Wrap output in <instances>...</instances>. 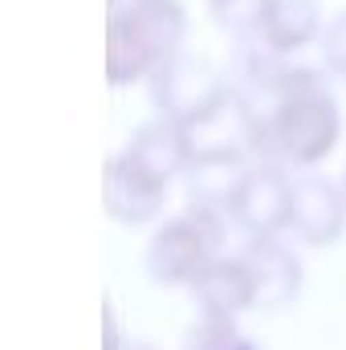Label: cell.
Instances as JSON below:
<instances>
[{
  "mask_svg": "<svg viewBox=\"0 0 346 350\" xmlns=\"http://www.w3.org/2000/svg\"><path fill=\"white\" fill-rule=\"evenodd\" d=\"M289 208H293V172L277 163H257L245 187L237 191L228 220H232V232H241L245 241L289 237Z\"/></svg>",
  "mask_w": 346,
  "mask_h": 350,
  "instance_id": "cell-4",
  "label": "cell"
},
{
  "mask_svg": "<svg viewBox=\"0 0 346 350\" xmlns=\"http://www.w3.org/2000/svg\"><path fill=\"white\" fill-rule=\"evenodd\" d=\"M257 163L261 159L245 143H196V159L183 175L187 204H200V208L228 216L237 191L245 187V179Z\"/></svg>",
  "mask_w": 346,
  "mask_h": 350,
  "instance_id": "cell-7",
  "label": "cell"
},
{
  "mask_svg": "<svg viewBox=\"0 0 346 350\" xmlns=\"http://www.w3.org/2000/svg\"><path fill=\"white\" fill-rule=\"evenodd\" d=\"M322 33H326V21H322L318 0H273L261 45L277 49L281 57H302L310 45L322 41Z\"/></svg>",
  "mask_w": 346,
  "mask_h": 350,
  "instance_id": "cell-11",
  "label": "cell"
},
{
  "mask_svg": "<svg viewBox=\"0 0 346 350\" xmlns=\"http://www.w3.org/2000/svg\"><path fill=\"white\" fill-rule=\"evenodd\" d=\"M346 232V187L343 179L318 172L293 175V208L289 237L306 249H330Z\"/></svg>",
  "mask_w": 346,
  "mask_h": 350,
  "instance_id": "cell-6",
  "label": "cell"
},
{
  "mask_svg": "<svg viewBox=\"0 0 346 350\" xmlns=\"http://www.w3.org/2000/svg\"><path fill=\"white\" fill-rule=\"evenodd\" d=\"M147 98L159 118L200 135L232 110V82H228V70H216L208 57L183 49L179 57L151 74Z\"/></svg>",
  "mask_w": 346,
  "mask_h": 350,
  "instance_id": "cell-3",
  "label": "cell"
},
{
  "mask_svg": "<svg viewBox=\"0 0 346 350\" xmlns=\"http://www.w3.org/2000/svg\"><path fill=\"white\" fill-rule=\"evenodd\" d=\"M122 338H127V330L118 322V306H114V297H102V350H114Z\"/></svg>",
  "mask_w": 346,
  "mask_h": 350,
  "instance_id": "cell-15",
  "label": "cell"
},
{
  "mask_svg": "<svg viewBox=\"0 0 346 350\" xmlns=\"http://www.w3.org/2000/svg\"><path fill=\"white\" fill-rule=\"evenodd\" d=\"M122 155L135 159L139 167H147L151 175H159V179L175 183V179L187 175L191 159H196V135H191L187 126L168 122V118L155 114L151 122H143V126L127 139Z\"/></svg>",
  "mask_w": 346,
  "mask_h": 350,
  "instance_id": "cell-10",
  "label": "cell"
},
{
  "mask_svg": "<svg viewBox=\"0 0 346 350\" xmlns=\"http://www.w3.org/2000/svg\"><path fill=\"white\" fill-rule=\"evenodd\" d=\"M318 53H322L318 66H322L330 78L346 82V8L326 21V33H322V41H318Z\"/></svg>",
  "mask_w": 346,
  "mask_h": 350,
  "instance_id": "cell-14",
  "label": "cell"
},
{
  "mask_svg": "<svg viewBox=\"0 0 346 350\" xmlns=\"http://www.w3.org/2000/svg\"><path fill=\"white\" fill-rule=\"evenodd\" d=\"M114 350H159V347H151V342H143V338H131V334H127Z\"/></svg>",
  "mask_w": 346,
  "mask_h": 350,
  "instance_id": "cell-16",
  "label": "cell"
},
{
  "mask_svg": "<svg viewBox=\"0 0 346 350\" xmlns=\"http://www.w3.org/2000/svg\"><path fill=\"white\" fill-rule=\"evenodd\" d=\"M241 257L253 269L257 281V310H285L302 297L306 285V265L297 257V249L285 237H261V241H245Z\"/></svg>",
  "mask_w": 346,
  "mask_h": 350,
  "instance_id": "cell-8",
  "label": "cell"
},
{
  "mask_svg": "<svg viewBox=\"0 0 346 350\" xmlns=\"http://www.w3.org/2000/svg\"><path fill=\"white\" fill-rule=\"evenodd\" d=\"M269 4L273 0H208V12L232 41H261Z\"/></svg>",
  "mask_w": 346,
  "mask_h": 350,
  "instance_id": "cell-13",
  "label": "cell"
},
{
  "mask_svg": "<svg viewBox=\"0 0 346 350\" xmlns=\"http://www.w3.org/2000/svg\"><path fill=\"white\" fill-rule=\"evenodd\" d=\"M172 183L139 167L135 159H127L122 151L110 155L102 163V208L110 220H118L122 228H147L163 220Z\"/></svg>",
  "mask_w": 346,
  "mask_h": 350,
  "instance_id": "cell-5",
  "label": "cell"
},
{
  "mask_svg": "<svg viewBox=\"0 0 346 350\" xmlns=\"http://www.w3.org/2000/svg\"><path fill=\"white\" fill-rule=\"evenodd\" d=\"M187 293L196 301V314H204V318H241V314L257 310V281H253L249 261L241 257V249L216 257L187 285Z\"/></svg>",
  "mask_w": 346,
  "mask_h": 350,
  "instance_id": "cell-9",
  "label": "cell"
},
{
  "mask_svg": "<svg viewBox=\"0 0 346 350\" xmlns=\"http://www.w3.org/2000/svg\"><path fill=\"white\" fill-rule=\"evenodd\" d=\"M232 232V220L224 212L187 204L168 220H159L147 237V277L163 289H187L216 257H224V241Z\"/></svg>",
  "mask_w": 346,
  "mask_h": 350,
  "instance_id": "cell-2",
  "label": "cell"
},
{
  "mask_svg": "<svg viewBox=\"0 0 346 350\" xmlns=\"http://www.w3.org/2000/svg\"><path fill=\"white\" fill-rule=\"evenodd\" d=\"M183 0H110L106 16V82L114 90L147 86L159 66L183 53Z\"/></svg>",
  "mask_w": 346,
  "mask_h": 350,
  "instance_id": "cell-1",
  "label": "cell"
},
{
  "mask_svg": "<svg viewBox=\"0 0 346 350\" xmlns=\"http://www.w3.org/2000/svg\"><path fill=\"white\" fill-rule=\"evenodd\" d=\"M179 350H261V342L241 326V318H204V314H196V322L183 330Z\"/></svg>",
  "mask_w": 346,
  "mask_h": 350,
  "instance_id": "cell-12",
  "label": "cell"
}]
</instances>
